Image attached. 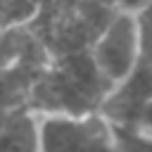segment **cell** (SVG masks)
I'll use <instances>...</instances> for the list:
<instances>
[{"instance_id":"5","label":"cell","mask_w":152,"mask_h":152,"mask_svg":"<svg viewBox=\"0 0 152 152\" xmlns=\"http://www.w3.org/2000/svg\"><path fill=\"white\" fill-rule=\"evenodd\" d=\"M114 128H116L119 152H152V135L126 126H114Z\"/></svg>"},{"instance_id":"7","label":"cell","mask_w":152,"mask_h":152,"mask_svg":"<svg viewBox=\"0 0 152 152\" xmlns=\"http://www.w3.org/2000/svg\"><path fill=\"white\" fill-rule=\"evenodd\" d=\"M142 21V40H145V62L152 64V2L140 12Z\"/></svg>"},{"instance_id":"1","label":"cell","mask_w":152,"mask_h":152,"mask_svg":"<svg viewBox=\"0 0 152 152\" xmlns=\"http://www.w3.org/2000/svg\"><path fill=\"white\" fill-rule=\"evenodd\" d=\"M40 152H119L116 128L102 112H40Z\"/></svg>"},{"instance_id":"9","label":"cell","mask_w":152,"mask_h":152,"mask_svg":"<svg viewBox=\"0 0 152 152\" xmlns=\"http://www.w3.org/2000/svg\"><path fill=\"white\" fill-rule=\"evenodd\" d=\"M135 131H142V133H147V135H152V104L145 109V114L140 116V121L133 126Z\"/></svg>"},{"instance_id":"3","label":"cell","mask_w":152,"mask_h":152,"mask_svg":"<svg viewBox=\"0 0 152 152\" xmlns=\"http://www.w3.org/2000/svg\"><path fill=\"white\" fill-rule=\"evenodd\" d=\"M150 104H152V64L142 59V64L135 71H131L124 81L114 83L107 90L100 112L114 126L133 128Z\"/></svg>"},{"instance_id":"4","label":"cell","mask_w":152,"mask_h":152,"mask_svg":"<svg viewBox=\"0 0 152 152\" xmlns=\"http://www.w3.org/2000/svg\"><path fill=\"white\" fill-rule=\"evenodd\" d=\"M0 152H40V124L33 112H7Z\"/></svg>"},{"instance_id":"8","label":"cell","mask_w":152,"mask_h":152,"mask_svg":"<svg viewBox=\"0 0 152 152\" xmlns=\"http://www.w3.org/2000/svg\"><path fill=\"white\" fill-rule=\"evenodd\" d=\"M152 0H112L114 10H128V12H142Z\"/></svg>"},{"instance_id":"2","label":"cell","mask_w":152,"mask_h":152,"mask_svg":"<svg viewBox=\"0 0 152 152\" xmlns=\"http://www.w3.org/2000/svg\"><path fill=\"white\" fill-rule=\"evenodd\" d=\"M90 59L109 88L135 71L145 59L140 12L114 10L90 45Z\"/></svg>"},{"instance_id":"6","label":"cell","mask_w":152,"mask_h":152,"mask_svg":"<svg viewBox=\"0 0 152 152\" xmlns=\"http://www.w3.org/2000/svg\"><path fill=\"white\" fill-rule=\"evenodd\" d=\"M2 10H5V31H12L33 14V0H2Z\"/></svg>"}]
</instances>
